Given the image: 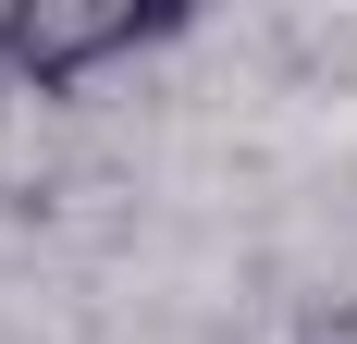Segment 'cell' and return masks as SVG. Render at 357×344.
<instances>
[{"label": "cell", "instance_id": "6da1fadb", "mask_svg": "<svg viewBox=\"0 0 357 344\" xmlns=\"http://www.w3.org/2000/svg\"><path fill=\"white\" fill-rule=\"evenodd\" d=\"M197 0H0V86L13 99H74L136 49H173Z\"/></svg>", "mask_w": 357, "mask_h": 344}]
</instances>
